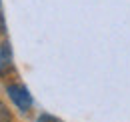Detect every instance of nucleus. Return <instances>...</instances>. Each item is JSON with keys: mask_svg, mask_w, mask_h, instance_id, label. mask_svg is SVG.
<instances>
[{"mask_svg": "<svg viewBox=\"0 0 130 122\" xmlns=\"http://www.w3.org/2000/svg\"><path fill=\"white\" fill-rule=\"evenodd\" d=\"M10 58H12V50H10V44L8 42H2L0 44V74L8 68L10 64Z\"/></svg>", "mask_w": 130, "mask_h": 122, "instance_id": "f03ea898", "label": "nucleus"}, {"mask_svg": "<svg viewBox=\"0 0 130 122\" xmlns=\"http://www.w3.org/2000/svg\"><path fill=\"white\" fill-rule=\"evenodd\" d=\"M6 92H8L10 100L18 106L20 112H28L30 110V106H32V96L28 94V90L24 86H20V84H8Z\"/></svg>", "mask_w": 130, "mask_h": 122, "instance_id": "f257e3e1", "label": "nucleus"}, {"mask_svg": "<svg viewBox=\"0 0 130 122\" xmlns=\"http://www.w3.org/2000/svg\"><path fill=\"white\" fill-rule=\"evenodd\" d=\"M0 122H12V114L2 100H0Z\"/></svg>", "mask_w": 130, "mask_h": 122, "instance_id": "7ed1b4c3", "label": "nucleus"}, {"mask_svg": "<svg viewBox=\"0 0 130 122\" xmlns=\"http://www.w3.org/2000/svg\"><path fill=\"white\" fill-rule=\"evenodd\" d=\"M38 120H40V122H60V120H56L54 116H50V114H40Z\"/></svg>", "mask_w": 130, "mask_h": 122, "instance_id": "20e7f679", "label": "nucleus"}]
</instances>
